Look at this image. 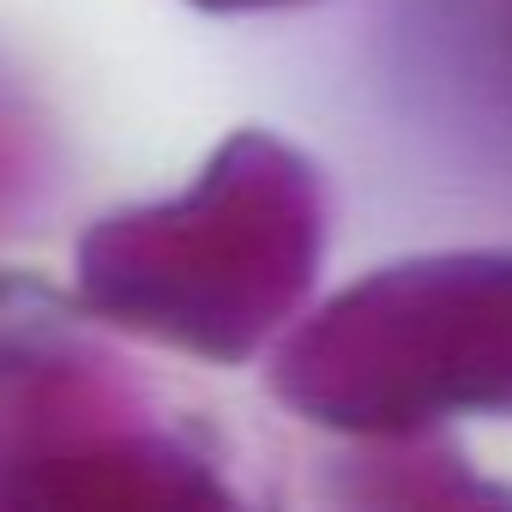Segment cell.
<instances>
[{
  "label": "cell",
  "mask_w": 512,
  "mask_h": 512,
  "mask_svg": "<svg viewBox=\"0 0 512 512\" xmlns=\"http://www.w3.org/2000/svg\"><path fill=\"white\" fill-rule=\"evenodd\" d=\"M272 392L368 440L512 416V253H422L338 290L278 344Z\"/></svg>",
  "instance_id": "2"
},
{
  "label": "cell",
  "mask_w": 512,
  "mask_h": 512,
  "mask_svg": "<svg viewBox=\"0 0 512 512\" xmlns=\"http://www.w3.org/2000/svg\"><path fill=\"white\" fill-rule=\"evenodd\" d=\"M320 266L314 169L272 133H235L187 193L103 217L79 290L109 326L205 362H247Z\"/></svg>",
  "instance_id": "1"
},
{
  "label": "cell",
  "mask_w": 512,
  "mask_h": 512,
  "mask_svg": "<svg viewBox=\"0 0 512 512\" xmlns=\"http://www.w3.org/2000/svg\"><path fill=\"white\" fill-rule=\"evenodd\" d=\"M199 7H223V13H235V7H284V0H199Z\"/></svg>",
  "instance_id": "3"
}]
</instances>
